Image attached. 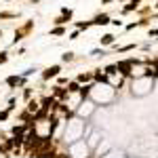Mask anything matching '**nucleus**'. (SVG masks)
<instances>
[{"instance_id":"obj_1","label":"nucleus","mask_w":158,"mask_h":158,"mask_svg":"<svg viewBox=\"0 0 158 158\" xmlns=\"http://www.w3.org/2000/svg\"><path fill=\"white\" fill-rule=\"evenodd\" d=\"M59 72H61V66H59V63H55V66H49V68L42 72V80L57 78V76H59Z\"/></svg>"},{"instance_id":"obj_2","label":"nucleus","mask_w":158,"mask_h":158,"mask_svg":"<svg viewBox=\"0 0 158 158\" xmlns=\"http://www.w3.org/2000/svg\"><path fill=\"white\" fill-rule=\"evenodd\" d=\"M110 21H112V17H110L108 13H99V15H95V17L91 19L93 25H108Z\"/></svg>"},{"instance_id":"obj_3","label":"nucleus","mask_w":158,"mask_h":158,"mask_svg":"<svg viewBox=\"0 0 158 158\" xmlns=\"http://www.w3.org/2000/svg\"><path fill=\"white\" fill-rule=\"evenodd\" d=\"M114 36H112V34H106V36H101V38H99V44H101V46H110V44H114Z\"/></svg>"},{"instance_id":"obj_4","label":"nucleus","mask_w":158,"mask_h":158,"mask_svg":"<svg viewBox=\"0 0 158 158\" xmlns=\"http://www.w3.org/2000/svg\"><path fill=\"white\" fill-rule=\"evenodd\" d=\"M80 91V84H78V80L76 82H68V93L72 95V93H78Z\"/></svg>"},{"instance_id":"obj_5","label":"nucleus","mask_w":158,"mask_h":158,"mask_svg":"<svg viewBox=\"0 0 158 158\" xmlns=\"http://www.w3.org/2000/svg\"><path fill=\"white\" fill-rule=\"evenodd\" d=\"M78 82H84V80H93V72H86V74H78Z\"/></svg>"},{"instance_id":"obj_6","label":"nucleus","mask_w":158,"mask_h":158,"mask_svg":"<svg viewBox=\"0 0 158 158\" xmlns=\"http://www.w3.org/2000/svg\"><path fill=\"white\" fill-rule=\"evenodd\" d=\"M97 141H99V135L95 133V135H91V139H89V143H86V146H89V148H95V146H97Z\"/></svg>"},{"instance_id":"obj_7","label":"nucleus","mask_w":158,"mask_h":158,"mask_svg":"<svg viewBox=\"0 0 158 158\" xmlns=\"http://www.w3.org/2000/svg\"><path fill=\"white\" fill-rule=\"evenodd\" d=\"M63 34H66L63 28H53V30H51V36H63Z\"/></svg>"},{"instance_id":"obj_8","label":"nucleus","mask_w":158,"mask_h":158,"mask_svg":"<svg viewBox=\"0 0 158 158\" xmlns=\"http://www.w3.org/2000/svg\"><path fill=\"white\" fill-rule=\"evenodd\" d=\"M61 59H63L66 63H70V61H74V53H63V55H61Z\"/></svg>"},{"instance_id":"obj_9","label":"nucleus","mask_w":158,"mask_h":158,"mask_svg":"<svg viewBox=\"0 0 158 158\" xmlns=\"http://www.w3.org/2000/svg\"><path fill=\"white\" fill-rule=\"evenodd\" d=\"M6 61H8V55H6V53H0V66L6 63Z\"/></svg>"},{"instance_id":"obj_10","label":"nucleus","mask_w":158,"mask_h":158,"mask_svg":"<svg viewBox=\"0 0 158 158\" xmlns=\"http://www.w3.org/2000/svg\"><path fill=\"white\" fill-rule=\"evenodd\" d=\"M0 120H8V110H2L0 112Z\"/></svg>"},{"instance_id":"obj_11","label":"nucleus","mask_w":158,"mask_h":158,"mask_svg":"<svg viewBox=\"0 0 158 158\" xmlns=\"http://www.w3.org/2000/svg\"><path fill=\"white\" fill-rule=\"evenodd\" d=\"M80 36V32H74V34H70V40H76Z\"/></svg>"},{"instance_id":"obj_12","label":"nucleus","mask_w":158,"mask_h":158,"mask_svg":"<svg viewBox=\"0 0 158 158\" xmlns=\"http://www.w3.org/2000/svg\"><path fill=\"white\" fill-rule=\"evenodd\" d=\"M156 8H158V4H156Z\"/></svg>"},{"instance_id":"obj_13","label":"nucleus","mask_w":158,"mask_h":158,"mask_svg":"<svg viewBox=\"0 0 158 158\" xmlns=\"http://www.w3.org/2000/svg\"><path fill=\"white\" fill-rule=\"evenodd\" d=\"M156 17H158V15H156Z\"/></svg>"}]
</instances>
